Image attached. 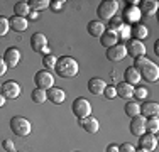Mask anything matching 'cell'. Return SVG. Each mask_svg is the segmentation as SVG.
<instances>
[{"label": "cell", "mask_w": 159, "mask_h": 152, "mask_svg": "<svg viewBox=\"0 0 159 152\" xmlns=\"http://www.w3.org/2000/svg\"><path fill=\"white\" fill-rule=\"evenodd\" d=\"M134 68L139 71L141 78H144L149 83H156L159 79V68L154 61L147 59V58H137L134 63Z\"/></svg>", "instance_id": "1"}, {"label": "cell", "mask_w": 159, "mask_h": 152, "mask_svg": "<svg viewBox=\"0 0 159 152\" xmlns=\"http://www.w3.org/2000/svg\"><path fill=\"white\" fill-rule=\"evenodd\" d=\"M54 69L61 78H73V76L78 74L80 66H78V61L71 58V56H59Z\"/></svg>", "instance_id": "2"}, {"label": "cell", "mask_w": 159, "mask_h": 152, "mask_svg": "<svg viewBox=\"0 0 159 152\" xmlns=\"http://www.w3.org/2000/svg\"><path fill=\"white\" fill-rule=\"evenodd\" d=\"M117 10H119V2L117 0H103V2H100V5L97 9V17L100 22L103 20L110 22L115 17Z\"/></svg>", "instance_id": "3"}, {"label": "cell", "mask_w": 159, "mask_h": 152, "mask_svg": "<svg viewBox=\"0 0 159 152\" xmlns=\"http://www.w3.org/2000/svg\"><path fill=\"white\" fill-rule=\"evenodd\" d=\"M10 130L17 137H27L32 132V125L25 117L17 115V117H12V120H10Z\"/></svg>", "instance_id": "4"}, {"label": "cell", "mask_w": 159, "mask_h": 152, "mask_svg": "<svg viewBox=\"0 0 159 152\" xmlns=\"http://www.w3.org/2000/svg\"><path fill=\"white\" fill-rule=\"evenodd\" d=\"M71 112L75 113V117H76L78 120L86 118L88 115H92V105H90V101L83 96L75 98L73 105H71Z\"/></svg>", "instance_id": "5"}, {"label": "cell", "mask_w": 159, "mask_h": 152, "mask_svg": "<svg viewBox=\"0 0 159 152\" xmlns=\"http://www.w3.org/2000/svg\"><path fill=\"white\" fill-rule=\"evenodd\" d=\"M34 83H36V88L49 90V88L54 86V76H52L51 71L41 69V71L36 73V76H34Z\"/></svg>", "instance_id": "6"}, {"label": "cell", "mask_w": 159, "mask_h": 152, "mask_svg": "<svg viewBox=\"0 0 159 152\" xmlns=\"http://www.w3.org/2000/svg\"><path fill=\"white\" fill-rule=\"evenodd\" d=\"M0 95H2L5 100H16L20 95V85L14 79H9V81L2 83V88H0Z\"/></svg>", "instance_id": "7"}, {"label": "cell", "mask_w": 159, "mask_h": 152, "mask_svg": "<svg viewBox=\"0 0 159 152\" xmlns=\"http://www.w3.org/2000/svg\"><path fill=\"white\" fill-rule=\"evenodd\" d=\"M125 49H127V54L130 56V58H134V59L144 58V56H146V46L142 44V41L130 39L129 44H125Z\"/></svg>", "instance_id": "8"}, {"label": "cell", "mask_w": 159, "mask_h": 152, "mask_svg": "<svg viewBox=\"0 0 159 152\" xmlns=\"http://www.w3.org/2000/svg\"><path fill=\"white\" fill-rule=\"evenodd\" d=\"M125 56H127L125 44H115V46H112V47L107 49V58H108V61H112V63H119V61L125 59Z\"/></svg>", "instance_id": "9"}, {"label": "cell", "mask_w": 159, "mask_h": 152, "mask_svg": "<svg viewBox=\"0 0 159 152\" xmlns=\"http://www.w3.org/2000/svg\"><path fill=\"white\" fill-rule=\"evenodd\" d=\"M157 147V137L152 134H144L139 137V149L146 150V152H154Z\"/></svg>", "instance_id": "10"}, {"label": "cell", "mask_w": 159, "mask_h": 152, "mask_svg": "<svg viewBox=\"0 0 159 152\" xmlns=\"http://www.w3.org/2000/svg\"><path fill=\"white\" fill-rule=\"evenodd\" d=\"M78 125L85 132H88V134H97V132L100 130V122H98V118H95V117H92V115H88L86 118L78 120Z\"/></svg>", "instance_id": "11"}, {"label": "cell", "mask_w": 159, "mask_h": 152, "mask_svg": "<svg viewBox=\"0 0 159 152\" xmlns=\"http://www.w3.org/2000/svg\"><path fill=\"white\" fill-rule=\"evenodd\" d=\"M31 47L34 52H44L48 49V37L41 32L32 34L31 37Z\"/></svg>", "instance_id": "12"}, {"label": "cell", "mask_w": 159, "mask_h": 152, "mask_svg": "<svg viewBox=\"0 0 159 152\" xmlns=\"http://www.w3.org/2000/svg\"><path fill=\"white\" fill-rule=\"evenodd\" d=\"M130 134L135 137H141L146 134V117L137 115L130 120Z\"/></svg>", "instance_id": "13"}, {"label": "cell", "mask_w": 159, "mask_h": 152, "mask_svg": "<svg viewBox=\"0 0 159 152\" xmlns=\"http://www.w3.org/2000/svg\"><path fill=\"white\" fill-rule=\"evenodd\" d=\"M3 61H5L7 68H16L20 61V51L17 47H9L5 52H3Z\"/></svg>", "instance_id": "14"}, {"label": "cell", "mask_w": 159, "mask_h": 152, "mask_svg": "<svg viewBox=\"0 0 159 152\" xmlns=\"http://www.w3.org/2000/svg\"><path fill=\"white\" fill-rule=\"evenodd\" d=\"M46 96L48 100L51 101V103L54 105H61L64 100H66V93H64V90L58 88V86H52V88L46 90Z\"/></svg>", "instance_id": "15"}, {"label": "cell", "mask_w": 159, "mask_h": 152, "mask_svg": "<svg viewBox=\"0 0 159 152\" xmlns=\"http://www.w3.org/2000/svg\"><path fill=\"white\" fill-rule=\"evenodd\" d=\"M157 9H159L157 0H144V2H141V7H139L141 15H146V17H154Z\"/></svg>", "instance_id": "16"}, {"label": "cell", "mask_w": 159, "mask_h": 152, "mask_svg": "<svg viewBox=\"0 0 159 152\" xmlns=\"http://www.w3.org/2000/svg\"><path fill=\"white\" fill-rule=\"evenodd\" d=\"M100 44L103 46V47H112V46L119 44V36H117V32L113 29H105V32L100 36Z\"/></svg>", "instance_id": "17"}, {"label": "cell", "mask_w": 159, "mask_h": 152, "mask_svg": "<svg viewBox=\"0 0 159 152\" xmlns=\"http://www.w3.org/2000/svg\"><path fill=\"white\" fill-rule=\"evenodd\" d=\"M105 88H107V83H105L102 78H92V79L88 81V91H90L92 95L100 96V95H103Z\"/></svg>", "instance_id": "18"}, {"label": "cell", "mask_w": 159, "mask_h": 152, "mask_svg": "<svg viewBox=\"0 0 159 152\" xmlns=\"http://www.w3.org/2000/svg\"><path fill=\"white\" fill-rule=\"evenodd\" d=\"M157 113H159V105L156 101H144L141 105V115L146 117V118L157 117Z\"/></svg>", "instance_id": "19"}, {"label": "cell", "mask_w": 159, "mask_h": 152, "mask_svg": "<svg viewBox=\"0 0 159 152\" xmlns=\"http://www.w3.org/2000/svg\"><path fill=\"white\" fill-rule=\"evenodd\" d=\"M9 25L16 30V32H24V30H27V27H29V20L24 19V17H17V15H14V17L9 19Z\"/></svg>", "instance_id": "20"}, {"label": "cell", "mask_w": 159, "mask_h": 152, "mask_svg": "<svg viewBox=\"0 0 159 152\" xmlns=\"http://www.w3.org/2000/svg\"><path fill=\"white\" fill-rule=\"evenodd\" d=\"M141 10H139V7H129L124 10V19H125V22L129 24H137L139 20H141Z\"/></svg>", "instance_id": "21"}, {"label": "cell", "mask_w": 159, "mask_h": 152, "mask_svg": "<svg viewBox=\"0 0 159 152\" xmlns=\"http://www.w3.org/2000/svg\"><path fill=\"white\" fill-rule=\"evenodd\" d=\"M105 24L103 22H100V20H90L88 22V25H86V30H88V34L92 37H100L102 34L105 32Z\"/></svg>", "instance_id": "22"}, {"label": "cell", "mask_w": 159, "mask_h": 152, "mask_svg": "<svg viewBox=\"0 0 159 152\" xmlns=\"http://www.w3.org/2000/svg\"><path fill=\"white\" fill-rule=\"evenodd\" d=\"M124 79H125L127 85L134 86V85H139V81H141V74H139V71L135 69L134 66H129L125 71H124Z\"/></svg>", "instance_id": "23"}, {"label": "cell", "mask_w": 159, "mask_h": 152, "mask_svg": "<svg viewBox=\"0 0 159 152\" xmlns=\"http://www.w3.org/2000/svg\"><path fill=\"white\" fill-rule=\"evenodd\" d=\"M130 36L134 37V39H137V41H142V39H146V37L149 36V30H147V27L144 24L137 22V24H134L130 27Z\"/></svg>", "instance_id": "24"}, {"label": "cell", "mask_w": 159, "mask_h": 152, "mask_svg": "<svg viewBox=\"0 0 159 152\" xmlns=\"http://www.w3.org/2000/svg\"><path fill=\"white\" fill-rule=\"evenodd\" d=\"M115 90H117V96L124 98V100L134 98V86L127 85L125 81H124V83H119V85L115 86Z\"/></svg>", "instance_id": "25"}, {"label": "cell", "mask_w": 159, "mask_h": 152, "mask_svg": "<svg viewBox=\"0 0 159 152\" xmlns=\"http://www.w3.org/2000/svg\"><path fill=\"white\" fill-rule=\"evenodd\" d=\"M14 12H16L17 17H27L29 14H31V7H29V3L25 2V0H20V2H17L16 5H14Z\"/></svg>", "instance_id": "26"}, {"label": "cell", "mask_w": 159, "mask_h": 152, "mask_svg": "<svg viewBox=\"0 0 159 152\" xmlns=\"http://www.w3.org/2000/svg\"><path fill=\"white\" fill-rule=\"evenodd\" d=\"M125 115H129L130 118H134V117L141 115V105L137 103V101H127L125 103Z\"/></svg>", "instance_id": "27"}, {"label": "cell", "mask_w": 159, "mask_h": 152, "mask_svg": "<svg viewBox=\"0 0 159 152\" xmlns=\"http://www.w3.org/2000/svg\"><path fill=\"white\" fill-rule=\"evenodd\" d=\"M31 98H32V101H34V103H37V105H43L44 101L48 100V96H46V90L34 88V90H32V93H31Z\"/></svg>", "instance_id": "28"}, {"label": "cell", "mask_w": 159, "mask_h": 152, "mask_svg": "<svg viewBox=\"0 0 159 152\" xmlns=\"http://www.w3.org/2000/svg\"><path fill=\"white\" fill-rule=\"evenodd\" d=\"M29 7H31L32 12H39V10H44L48 9L49 5H51V2L49 0H29Z\"/></svg>", "instance_id": "29"}, {"label": "cell", "mask_w": 159, "mask_h": 152, "mask_svg": "<svg viewBox=\"0 0 159 152\" xmlns=\"http://www.w3.org/2000/svg\"><path fill=\"white\" fill-rule=\"evenodd\" d=\"M159 130V120L157 117H151V118H146V132L147 134L156 135Z\"/></svg>", "instance_id": "30"}, {"label": "cell", "mask_w": 159, "mask_h": 152, "mask_svg": "<svg viewBox=\"0 0 159 152\" xmlns=\"http://www.w3.org/2000/svg\"><path fill=\"white\" fill-rule=\"evenodd\" d=\"M56 63H58V56H54V54H46L43 58V66H44V69H54L56 68Z\"/></svg>", "instance_id": "31"}, {"label": "cell", "mask_w": 159, "mask_h": 152, "mask_svg": "<svg viewBox=\"0 0 159 152\" xmlns=\"http://www.w3.org/2000/svg\"><path fill=\"white\" fill-rule=\"evenodd\" d=\"M147 95H149V91H147L146 86H135V88H134V96H135V100L146 101Z\"/></svg>", "instance_id": "32"}, {"label": "cell", "mask_w": 159, "mask_h": 152, "mask_svg": "<svg viewBox=\"0 0 159 152\" xmlns=\"http://www.w3.org/2000/svg\"><path fill=\"white\" fill-rule=\"evenodd\" d=\"M10 25H9V19L3 17V15H0V37L5 36L7 32H9Z\"/></svg>", "instance_id": "33"}, {"label": "cell", "mask_w": 159, "mask_h": 152, "mask_svg": "<svg viewBox=\"0 0 159 152\" xmlns=\"http://www.w3.org/2000/svg\"><path fill=\"white\" fill-rule=\"evenodd\" d=\"M117 36L122 37V39H127V37L130 36V27H129L127 24H122L119 29H117Z\"/></svg>", "instance_id": "34"}, {"label": "cell", "mask_w": 159, "mask_h": 152, "mask_svg": "<svg viewBox=\"0 0 159 152\" xmlns=\"http://www.w3.org/2000/svg\"><path fill=\"white\" fill-rule=\"evenodd\" d=\"M103 95H105V98H108V100L117 98V90H115V86H108V85H107V88H105Z\"/></svg>", "instance_id": "35"}, {"label": "cell", "mask_w": 159, "mask_h": 152, "mask_svg": "<svg viewBox=\"0 0 159 152\" xmlns=\"http://www.w3.org/2000/svg\"><path fill=\"white\" fill-rule=\"evenodd\" d=\"M2 147H3V149H5L7 152H14V150H16V145H14V140H9V139H7V140H3V142H2Z\"/></svg>", "instance_id": "36"}, {"label": "cell", "mask_w": 159, "mask_h": 152, "mask_svg": "<svg viewBox=\"0 0 159 152\" xmlns=\"http://www.w3.org/2000/svg\"><path fill=\"white\" fill-rule=\"evenodd\" d=\"M119 152H135V147L132 145V144H122V145H119Z\"/></svg>", "instance_id": "37"}, {"label": "cell", "mask_w": 159, "mask_h": 152, "mask_svg": "<svg viewBox=\"0 0 159 152\" xmlns=\"http://www.w3.org/2000/svg\"><path fill=\"white\" fill-rule=\"evenodd\" d=\"M64 3H66L64 0H56V2H51V5H49V7H51L52 10H61L64 7Z\"/></svg>", "instance_id": "38"}, {"label": "cell", "mask_w": 159, "mask_h": 152, "mask_svg": "<svg viewBox=\"0 0 159 152\" xmlns=\"http://www.w3.org/2000/svg\"><path fill=\"white\" fill-rule=\"evenodd\" d=\"M7 69H9V68H7L5 61H3V58H0V76L5 74V73H7Z\"/></svg>", "instance_id": "39"}, {"label": "cell", "mask_w": 159, "mask_h": 152, "mask_svg": "<svg viewBox=\"0 0 159 152\" xmlns=\"http://www.w3.org/2000/svg\"><path fill=\"white\" fill-rule=\"evenodd\" d=\"M107 152H119V145H117V144H110V145L107 147Z\"/></svg>", "instance_id": "40"}, {"label": "cell", "mask_w": 159, "mask_h": 152, "mask_svg": "<svg viewBox=\"0 0 159 152\" xmlns=\"http://www.w3.org/2000/svg\"><path fill=\"white\" fill-rule=\"evenodd\" d=\"M27 17L31 19V20H37V12H32V10H31V14H29Z\"/></svg>", "instance_id": "41"}, {"label": "cell", "mask_w": 159, "mask_h": 152, "mask_svg": "<svg viewBox=\"0 0 159 152\" xmlns=\"http://www.w3.org/2000/svg\"><path fill=\"white\" fill-rule=\"evenodd\" d=\"M154 52H156V54H159V41H156V42H154Z\"/></svg>", "instance_id": "42"}, {"label": "cell", "mask_w": 159, "mask_h": 152, "mask_svg": "<svg viewBox=\"0 0 159 152\" xmlns=\"http://www.w3.org/2000/svg\"><path fill=\"white\" fill-rule=\"evenodd\" d=\"M5 101H7V100L2 96V95H0V108H3V105H5Z\"/></svg>", "instance_id": "43"}, {"label": "cell", "mask_w": 159, "mask_h": 152, "mask_svg": "<svg viewBox=\"0 0 159 152\" xmlns=\"http://www.w3.org/2000/svg\"><path fill=\"white\" fill-rule=\"evenodd\" d=\"M135 152H146V150H142V149H139V147H137V149H135Z\"/></svg>", "instance_id": "44"}, {"label": "cell", "mask_w": 159, "mask_h": 152, "mask_svg": "<svg viewBox=\"0 0 159 152\" xmlns=\"http://www.w3.org/2000/svg\"><path fill=\"white\" fill-rule=\"evenodd\" d=\"M0 88H2V85H0Z\"/></svg>", "instance_id": "45"}, {"label": "cell", "mask_w": 159, "mask_h": 152, "mask_svg": "<svg viewBox=\"0 0 159 152\" xmlns=\"http://www.w3.org/2000/svg\"><path fill=\"white\" fill-rule=\"evenodd\" d=\"M14 152H16V150H14Z\"/></svg>", "instance_id": "46"}]
</instances>
